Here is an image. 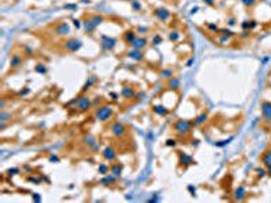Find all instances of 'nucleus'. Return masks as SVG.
I'll use <instances>...</instances> for the list:
<instances>
[{
  "instance_id": "1",
  "label": "nucleus",
  "mask_w": 271,
  "mask_h": 203,
  "mask_svg": "<svg viewBox=\"0 0 271 203\" xmlns=\"http://www.w3.org/2000/svg\"><path fill=\"white\" fill-rule=\"evenodd\" d=\"M103 22H104L103 15H100V14H95V15L88 16V18L83 22V27H84V30H86V32L91 34V32H94L95 30L98 29V26H100V24L103 23Z\"/></svg>"
},
{
  "instance_id": "2",
  "label": "nucleus",
  "mask_w": 271,
  "mask_h": 203,
  "mask_svg": "<svg viewBox=\"0 0 271 203\" xmlns=\"http://www.w3.org/2000/svg\"><path fill=\"white\" fill-rule=\"evenodd\" d=\"M114 115V107L110 104H102L95 111V118L99 122H107Z\"/></svg>"
},
{
  "instance_id": "3",
  "label": "nucleus",
  "mask_w": 271,
  "mask_h": 203,
  "mask_svg": "<svg viewBox=\"0 0 271 203\" xmlns=\"http://www.w3.org/2000/svg\"><path fill=\"white\" fill-rule=\"evenodd\" d=\"M173 131L179 135H187L191 129L194 127V123L190 119H178V121L173 123Z\"/></svg>"
},
{
  "instance_id": "4",
  "label": "nucleus",
  "mask_w": 271,
  "mask_h": 203,
  "mask_svg": "<svg viewBox=\"0 0 271 203\" xmlns=\"http://www.w3.org/2000/svg\"><path fill=\"white\" fill-rule=\"evenodd\" d=\"M92 107V100L87 95H79L75 97V108H77L80 112H86Z\"/></svg>"
},
{
  "instance_id": "5",
  "label": "nucleus",
  "mask_w": 271,
  "mask_h": 203,
  "mask_svg": "<svg viewBox=\"0 0 271 203\" xmlns=\"http://www.w3.org/2000/svg\"><path fill=\"white\" fill-rule=\"evenodd\" d=\"M81 46H83V42L80 39H77V38H68L64 42V49L67 51H69V53L79 51L81 49Z\"/></svg>"
},
{
  "instance_id": "6",
  "label": "nucleus",
  "mask_w": 271,
  "mask_h": 203,
  "mask_svg": "<svg viewBox=\"0 0 271 203\" xmlns=\"http://www.w3.org/2000/svg\"><path fill=\"white\" fill-rule=\"evenodd\" d=\"M117 46V39L108 35H100V48L104 51H111Z\"/></svg>"
},
{
  "instance_id": "7",
  "label": "nucleus",
  "mask_w": 271,
  "mask_h": 203,
  "mask_svg": "<svg viewBox=\"0 0 271 203\" xmlns=\"http://www.w3.org/2000/svg\"><path fill=\"white\" fill-rule=\"evenodd\" d=\"M110 131L114 137L119 138V137H123V135L126 134L127 130H126V126H125L122 122H114L110 127Z\"/></svg>"
},
{
  "instance_id": "8",
  "label": "nucleus",
  "mask_w": 271,
  "mask_h": 203,
  "mask_svg": "<svg viewBox=\"0 0 271 203\" xmlns=\"http://www.w3.org/2000/svg\"><path fill=\"white\" fill-rule=\"evenodd\" d=\"M102 157H103V160H106V161H108V162L115 161V160H117V150H115V148L111 146V145L103 148Z\"/></svg>"
},
{
  "instance_id": "9",
  "label": "nucleus",
  "mask_w": 271,
  "mask_h": 203,
  "mask_svg": "<svg viewBox=\"0 0 271 203\" xmlns=\"http://www.w3.org/2000/svg\"><path fill=\"white\" fill-rule=\"evenodd\" d=\"M153 15H154V18H157L160 22H167L168 19L171 18L170 10H167V8H164V7L156 8V10L153 11Z\"/></svg>"
},
{
  "instance_id": "10",
  "label": "nucleus",
  "mask_w": 271,
  "mask_h": 203,
  "mask_svg": "<svg viewBox=\"0 0 271 203\" xmlns=\"http://www.w3.org/2000/svg\"><path fill=\"white\" fill-rule=\"evenodd\" d=\"M54 32L58 37H65V35H68L70 32V26L68 24V22H61V23H58L54 27Z\"/></svg>"
},
{
  "instance_id": "11",
  "label": "nucleus",
  "mask_w": 271,
  "mask_h": 203,
  "mask_svg": "<svg viewBox=\"0 0 271 203\" xmlns=\"http://www.w3.org/2000/svg\"><path fill=\"white\" fill-rule=\"evenodd\" d=\"M126 56L129 57L130 60H133V61H142L144 57H145V54H144V51L140 50V49H133L132 48L126 53Z\"/></svg>"
},
{
  "instance_id": "12",
  "label": "nucleus",
  "mask_w": 271,
  "mask_h": 203,
  "mask_svg": "<svg viewBox=\"0 0 271 203\" xmlns=\"http://www.w3.org/2000/svg\"><path fill=\"white\" fill-rule=\"evenodd\" d=\"M179 164L183 165V167H188V165L195 164V161L190 154L184 153V152H179Z\"/></svg>"
},
{
  "instance_id": "13",
  "label": "nucleus",
  "mask_w": 271,
  "mask_h": 203,
  "mask_svg": "<svg viewBox=\"0 0 271 203\" xmlns=\"http://www.w3.org/2000/svg\"><path fill=\"white\" fill-rule=\"evenodd\" d=\"M262 108V115L267 122H271V102H263L260 104Z\"/></svg>"
},
{
  "instance_id": "14",
  "label": "nucleus",
  "mask_w": 271,
  "mask_h": 203,
  "mask_svg": "<svg viewBox=\"0 0 271 203\" xmlns=\"http://www.w3.org/2000/svg\"><path fill=\"white\" fill-rule=\"evenodd\" d=\"M130 46H132L133 49H140V50H144V49L148 46V39H146L145 37H137L134 39V42H133Z\"/></svg>"
},
{
  "instance_id": "15",
  "label": "nucleus",
  "mask_w": 271,
  "mask_h": 203,
  "mask_svg": "<svg viewBox=\"0 0 271 203\" xmlns=\"http://www.w3.org/2000/svg\"><path fill=\"white\" fill-rule=\"evenodd\" d=\"M22 64H23V57H22L19 53H15V54H12V56H11V58H10V66L12 68V69H16V68H19Z\"/></svg>"
},
{
  "instance_id": "16",
  "label": "nucleus",
  "mask_w": 271,
  "mask_h": 203,
  "mask_svg": "<svg viewBox=\"0 0 271 203\" xmlns=\"http://www.w3.org/2000/svg\"><path fill=\"white\" fill-rule=\"evenodd\" d=\"M121 96L125 99H133L136 96V89L130 85H123L121 89Z\"/></svg>"
},
{
  "instance_id": "17",
  "label": "nucleus",
  "mask_w": 271,
  "mask_h": 203,
  "mask_svg": "<svg viewBox=\"0 0 271 203\" xmlns=\"http://www.w3.org/2000/svg\"><path fill=\"white\" fill-rule=\"evenodd\" d=\"M152 111H153L156 115H159V116H167L168 112H170V110H168L165 106H163V104H153V106H152Z\"/></svg>"
},
{
  "instance_id": "18",
  "label": "nucleus",
  "mask_w": 271,
  "mask_h": 203,
  "mask_svg": "<svg viewBox=\"0 0 271 203\" xmlns=\"http://www.w3.org/2000/svg\"><path fill=\"white\" fill-rule=\"evenodd\" d=\"M117 176H114L113 173H107V175H103V177L99 180V184H102V186H111V184H114L117 181Z\"/></svg>"
},
{
  "instance_id": "19",
  "label": "nucleus",
  "mask_w": 271,
  "mask_h": 203,
  "mask_svg": "<svg viewBox=\"0 0 271 203\" xmlns=\"http://www.w3.org/2000/svg\"><path fill=\"white\" fill-rule=\"evenodd\" d=\"M136 38H137V31H134V30H127V31H125L123 41L126 45H132Z\"/></svg>"
},
{
  "instance_id": "20",
  "label": "nucleus",
  "mask_w": 271,
  "mask_h": 203,
  "mask_svg": "<svg viewBox=\"0 0 271 203\" xmlns=\"http://www.w3.org/2000/svg\"><path fill=\"white\" fill-rule=\"evenodd\" d=\"M207 119H209V114L207 112H202V114H199V115H198L194 121H192V123H194L195 127H199V126H202V125H205L206 122H207Z\"/></svg>"
},
{
  "instance_id": "21",
  "label": "nucleus",
  "mask_w": 271,
  "mask_h": 203,
  "mask_svg": "<svg viewBox=\"0 0 271 203\" xmlns=\"http://www.w3.org/2000/svg\"><path fill=\"white\" fill-rule=\"evenodd\" d=\"M262 161H263V164H264V167L267 168L268 175L271 176V150H267L264 154H263Z\"/></svg>"
},
{
  "instance_id": "22",
  "label": "nucleus",
  "mask_w": 271,
  "mask_h": 203,
  "mask_svg": "<svg viewBox=\"0 0 271 203\" xmlns=\"http://www.w3.org/2000/svg\"><path fill=\"white\" fill-rule=\"evenodd\" d=\"M245 196H247V189L244 186H240L235 189V199L236 200H243V199H245Z\"/></svg>"
},
{
  "instance_id": "23",
  "label": "nucleus",
  "mask_w": 271,
  "mask_h": 203,
  "mask_svg": "<svg viewBox=\"0 0 271 203\" xmlns=\"http://www.w3.org/2000/svg\"><path fill=\"white\" fill-rule=\"evenodd\" d=\"M83 143H84L86 146H88L89 149H91V148H94V146L96 145L98 141H96V138H95L94 135L88 134V135H84V137H83Z\"/></svg>"
},
{
  "instance_id": "24",
  "label": "nucleus",
  "mask_w": 271,
  "mask_h": 203,
  "mask_svg": "<svg viewBox=\"0 0 271 203\" xmlns=\"http://www.w3.org/2000/svg\"><path fill=\"white\" fill-rule=\"evenodd\" d=\"M98 81V77L95 75H91L88 77V80L86 81V83H84V85H83V88H81V92H86V91H88L89 88H91L92 85H94L95 83H96Z\"/></svg>"
},
{
  "instance_id": "25",
  "label": "nucleus",
  "mask_w": 271,
  "mask_h": 203,
  "mask_svg": "<svg viewBox=\"0 0 271 203\" xmlns=\"http://www.w3.org/2000/svg\"><path fill=\"white\" fill-rule=\"evenodd\" d=\"M110 173H113L114 176L119 177L122 175V165L119 162H114V164L110 165Z\"/></svg>"
},
{
  "instance_id": "26",
  "label": "nucleus",
  "mask_w": 271,
  "mask_h": 203,
  "mask_svg": "<svg viewBox=\"0 0 271 203\" xmlns=\"http://www.w3.org/2000/svg\"><path fill=\"white\" fill-rule=\"evenodd\" d=\"M167 87L170 89H179V87H180V80H179L178 77H171V78H168V81H167Z\"/></svg>"
},
{
  "instance_id": "27",
  "label": "nucleus",
  "mask_w": 271,
  "mask_h": 203,
  "mask_svg": "<svg viewBox=\"0 0 271 203\" xmlns=\"http://www.w3.org/2000/svg\"><path fill=\"white\" fill-rule=\"evenodd\" d=\"M108 171H110V167H108V164H106V162H100V164L98 165V173H100V175H107Z\"/></svg>"
},
{
  "instance_id": "28",
  "label": "nucleus",
  "mask_w": 271,
  "mask_h": 203,
  "mask_svg": "<svg viewBox=\"0 0 271 203\" xmlns=\"http://www.w3.org/2000/svg\"><path fill=\"white\" fill-rule=\"evenodd\" d=\"M168 38H170L171 42H178V41L180 39V32H179L178 30H173V31H171L170 34H168Z\"/></svg>"
},
{
  "instance_id": "29",
  "label": "nucleus",
  "mask_w": 271,
  "mask_h": 203,
  "mask_svg": "<svg viewBox=\"0 0 271 203\" xmlns=\"http://www.w3.org/2000/svg\"><path fill=\"white\" fill-rule=\"evenodd\" d=\"M160 75H161V77H164V78H167V80H168V78L173 77V70L170 69V68H164V69H161Z\"/></svg>"
},
{
  "instance_id": "30",
  "label": "nucleus",
  "mask_w": 271,
  "mask_h": 203,
  "mask_svg": "<svg viewBox=\"0 0 271 203\" xmlns=\"http://www.w3.org/2000/svg\"><path fill=\"white\" fill-rule=\"evenodd\" d=\"M130 7L133 8V11H137V12L142 10V4H141L140 0H132L130 2Z\"/></svg>"
},
{
  "instance_id": "31",
  "label": "nucleus",
  "mask_w": 271,
  "mask_h": 203,
  "mask_svg": "<svg viewBox=\"0 0 271 203\" xmlns=\"http://www.w3.org/2000/svg\"><path fill=\"white\" fill-rule=\"evenodd\" d=\"M34 70L37 73H39V75H46V73H48V68H46L43 64H37L34 68Z\"/></svg>"
},
{
  "instance_id": "32",
  "label": "nucleus",
  "mask_w": 271,
  "mask_h": 203,
  "mask_svg": "<svg viewBox=\"0 0 271 203\" xmlns=\"http://www.w3.org/2000/svg\"><path fill=\"white\" fill-rule=\"evenodd\" d=\"M160 43H163V37L160 34H154L153 37H152V45L157 46V45H160Z\"/></svg>"
},
{
  "instance_id": "33",
  "label": "nucleus",
  "mask_w": 271,
  "mask_h": 203,
  "mask_svg": "<svg viewBox=\"0 0 271 203\" xmlns=\"http://www.w3.org/2000/svg\"><path fill=\"white\" fill-rule=\"evenodd\" d=\"M11 112H5V111H2V114H0V122H5L8 121V119H11Z\"/></svg>"
},
{
  "instance_id": "34",
  "label": "nucleus",
  "mask_w": 271,
  "mask_h": 203,
  "mask_svg": "<svg viewBox=\"0 0 271 203\" xmlns=\"http://www.w3.org/2000/svg\"><path fill=\"white\" fill-rule=\"evenodd\" d=\"M145 96H146L145 92H136L134 99L137 100V102H141V100H144V97H145Z\"/></svg>"
},
{
  "instance_id": "35",
  "label": "nucleus",
  "mask_w": 271,
  "mask_h": 203,
  "mask_svg": "<svg viewBox=\"0 0 271 203\" xmlns=\"http://www.w3.org/2000/svg\"><path fill=\"white\" fill-rule=\"evenodd\" d=\"M220 32H221L222 35H225V37H232L233 35L232 30H228V29H220Z\"/></svg>"
},
{
  "instance_id": "36",
  "label": "nucleus",
  "mask_w": 271,
  "mask_h": 203,
  "mask_svg": "<svg viewBox=\"0 0 271 203\" xmlns=\"http://www.w3.org/2000/svg\"><path fill=\"white\" fill-rule=\"evenodd\" d=\"M23 53L26 54V56H29V57H31L33 54H34V53H33V49H30L27 45H24V46H23Z\"/></svg>"
},
{
  "instance_id": "37",
  "label": "nucleus",
  "mask_w": 271,
  "mask_h": 203,
  "mask_svg": "<svg viewBox=\"0 0 271 203\" xmlns=\"http://www.w3.org/2000/svg\"><path fill=\"white\" fill-rule=\"evenodd\" d=\"M20 171H19V168H10V169L7 171V175L8 176H14V175H16V173H19Z\"/></svg>"
},
{
  "instance_id": "38",
  "label": "nucleus",
  "mask_w": 271,
  "mask_h": 203,
  "mask_svg": "<svg viewBox=\"0 0 271 203\" xmlns=\"http://www.w3.org/2000/svg\"><path fill=\"white\" fill-rule=\"evenodd\" d=\"M165 145L170 146V148H173V146H176V140L175 138H170V140L165 141Z\"/></svg>"
},
{
  "instance_id": "39",
  "label": "nucleus",
  "mask_w": 271,
  "mask_h": 203,
  "mask_svg": "<svg viewBox=\"0 0 271 203\" xmlns=\"http://www.w3.org/2000/svg\"><path fill=\"white\" fill-rule=\"evenodd\" d=\"M148 27L146 26H138L137 27V32H140V34H146V32H148Z\"/></svg>"
},
{
  "instance_id": "40",
  "label": "nucleus",
  "mask_w": 271,
  "mask_h": 203,
  "mask_svg": "<svg viewBox=\"0 0 271 203\" xmlns=\"http://www.w3.org/2000/svg\"><path fill=\"white\" fill-rule=\"evenodd\" d=\"M207 29L209 30H211V31H220V29L217 27V24H214V23H207Z\"/></svg>"
},
{
  "instance_id": "41",
  "label": "nucleus",
  "mask_w": 271,
  "mask_h": 203,
  "mask_svg": "<svg viewBox=\"0 0 271 203\" xmlns=\"http://www.w3.org/2000/svg\"><path fill=\"white\" fill-rule=\"evenodd\" d=\"M243 2V4L248 5V7H252L254 4H256V0H241Z\"/></svg>"
},
{
  "instance_id": "42",
  "label": "nucleus",
  "mask_w": 271,
  "mask_h": 203,
  "mask_svg": "<svg viewBox=\"0 0 271 203\" xmlns=\"http://www.w3.org/2000/svg\"><path fill=\"white\" fill-rule=\"evenodd\" d=\"M49 161L50 162H60V157L56 156V154H51V156H49Z\"/></svg>"
},
{
  "instance_id": "43",
  "label": "nucleus",
  "mask_w": 271,
  "mask_h": 203,
  "mask_svg": "<svg viewBox=\"0 0 271 203\" xmlns=\"http://www.w3.org/2000/svg\"><path fill=\"white\" fill-rule=\"evenodd\" d=\"M31 198H33V200H34V202H41V200H42L41 195H39V194H37V192H34V194L31 195Z\"/></svg>"
},
{
  "instance_id": "44",
  "label": "nucleus",
  "mask_w": 271,
  "mask_h": 203,
  "mask_svg": "<svg viewBox=\"0 0 271 203\" xmlns=\"http://www.w3.org/2000/svg\"><path fill=\"white\" fill-rule=\"evenodd\" d=\"M72 22H73V26H75L76 29H80V27H81V22H80V19H72Z\"/></svg>"
},
{
  "instance_id": "45",
  "label": "nucleus",
  "mask_w": 271,
  "mask_h": 203,
  "mask_svg": "<svg viewBox=\"0 0 271 203\" xmlns=\"http://www.w3.org/2000/svg\"><path fill=\"white\" fill-rule=\"evenodd\" d=\"M108 95L111 96V99H113V100H118V97H119V95L117 94V92H110Z\"/></svg>"
},
{
  "instance_id": "46",
  "label": "nucleus",
  "mask_w": 271,
  "mask_h": 203,
  "mask_svg": "<svg viewBox=\"0 0 271 203\" xmlns=\"http://www.w3.org/2000/svg\"><path fill=\"white\" fill-rule=\"evenodd\" d=\"M188 191L191 192V196H195V195H197V191L194 189V187H192V186H188Z\"/></svg>"
},
{
  "instance_id": "47",
  "label": "nucleus",
  "mask_w": 271,
  "mask_h": 203,
  "mask_svg": "<svg viewBox=\"0 0 271 203\" xmlns=\"http://www.w3.org/2000/svg\"><path fill=\"white\" fill-rule=\"evenodd\" d=\"M228 24H229V26H235V24H236L235 18H229V19H228Z\"/></svg>"
},
{
  "instance_id": "48",
  "label": "nucleus",
  "mask_w": 271,
  "mask_h": 203,
  "mask_svg": "<svg viewBox=\"0 0 271 203\" xmlns=\"http://www.w3.org/2000/svg\"><path fill=\"white\" fill-rule=\"evenodd\" d=\"M256 172H257V175H259L260 177H263V176H264V173H266V171L264 169H256Z\"/></svg>"
},
{
  "instance_id": "49",
  "label": "nucleus",
  "mask_w": 271,
  "mask_h": 203,
  "mask_svg": "<svg viewBox=\"0 0 271 203\" xmlns=\"http://www.w3.org/2000/svg\"><path fill=\"white\" fill-rule=\"evenodd\" d=\"M203 3H205V4H207V5H214V0H203Z\"/></svg>"
},
{
  "instance_id": "50",
  "label": "nucleus",
  "mask_w": 271,
  "mask_h": 203,
  "mask_svg": "<svg viewBox=\"0 0 271 203\" xmlns=\"http://www.w3.org/2000/svg\"><path fill=\"white\" fill-rule=\"evenodd\" d=\"M76 7H77L76 4H65L64 5V8H67V10H68V8H70V10H72V8H76Z\"/></svg>"
},
{
  "instance_id": "51",
  "label": "nucleus",
  "mask_w": 271,
  "mask_h": 203,
  "mask_svg": "<svg viewBox=\"0 0 271 203\" xmlns=\"http://www.w3.org/2000/svg\"><path fill=\"white\" fill-rule=\"evenodd\" d=\"M26 94H29V88H24L23 91L19 92V95H22V96H23V95H26Z\"/></svg>"
},
{
  "instance_id": "52",
  "label": "nucleus",
  "mask_w": 271,
  "mask_h": 203,
  "mask_svg": "<svg viewBox=\"0 0 271 203\" xmlns=\"http://www.w3.org/2000/svg\"><path fill=\"white\" fill-rule=\"evenodd\" d=\"M198 10H199V8H198V7H192V8H191V15L197 14V12H198Z\"/></svg>"
},
{
  "instance_id": "53",
  "label": "nucleus",
  "mask_w": 271,
  "mask_h": 203,
  "mask_svg": "<svg viewBox=\"0 0 271 203\" xmlns=\"http://www.w3.org/2000/svg\"><path fill=\"white\" fill-rule=\"evenodd\" d=\"M159 200V198L154 196V198H151V199H148V202H157Z\"/></svg>"
},
{
  "instance_id": "54",
  "label": "nucleus",
  "mask_w": 271,
  "mask_h": 203,
  "mask_svg": "<svg viewBox=\"0 0 271 203\" xmlns=\"http://www.w3.org/2000/svg\"><path fill=\"white\" fill-rule=\"evenodd\" d=\"M192 62H194V60H192V58H191V60H188V61H187V64H186V66H191Z\"/></svg>"
},
{
  "instance_id": "55",
  "label": "nucleus",
  "mask_w": 271,
  "mask_h": 203,
  "mask_svg": "<svg viewBox=\"0 0 271 203\" xmlns=\"http://www.w3.org/2000/svg\"><path fill=\"white\" fill-rule=\"evenodd\" d=\"M4 106H5V100L3 99V100H2V103H0V108H4Z\"/></svg>"
},
{
  "instance_id": "56",
  "label": "nucleus",
  "mask_w": 271,
  "mask_h": 203,
  "mask_svg": "<svg viewBox=\"0 0 271 203\" xmlns=\"http://www.w3.org/2000/svg\"><path fill=\"white\" fill-rule=\"evenodd\" d=\"M83 4H91V0H81Z\"/></svg>"
},
{
  "instance_id": "57",
  "label": "nucleus",
  "mask_w": 271,
  "mask_h": 203,
  "mask_svg": "<svg viewBox=\"0 0 271 203\" xmlns=\"http://www.w3.org/2000/svg\"><path fill=\"white\" fill-rule=\"evenodd\" d=\"M125 2H132V0H125Z\"/></svg>"
}]
</instances>
